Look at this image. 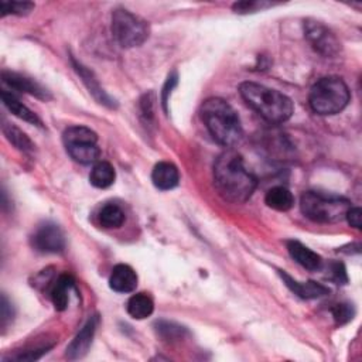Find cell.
Masks as SVG:
<instances>
[{"label":"cell","mask_w":362,"mask_h":362,"mask_svg":"<svg viewBox=\"0 0 362 362\" xmlns=\"http://www.w3.org/2000/svg\"><path fill=\"white\" fill-rule=\"evenodd\" d=\"M202 120L216 143L233 147L242 139L240 120L233 107L221 98H209L201 106Z\"/></svg>","instance_id":"7a4b0ae2"},{"label":"cell","mask_w":362,"mask_h":362,"mask_svg":"<svg viewBox=\"0 0 362 362\" xmlns=\"http://www.w3.org/2000/svg\"><path fill=\"white\" fill-rule=\"evenodd\" d=\"M1 78H3V82L7 83L11 89L30 93V95L37 96V98L44 99V100L51 98L48 90L45 88H42L38 82H35L31 78H27L24 75L16 74V72H8V71H3L1 72Z\"/></svg>","instance_id":"8fae6325"},{"label":"cell","mask_w":362,"mask_h":362,"mask_svg":"<svg viewBox=\"0 0 362 362\" xmlns=\"http://www.w3.org/2000/svg\"><path fill=\"white\" fill-rule=\"evenodd\" d=\"M98 218H99V222L103 228L113 229V228H119V226L123 225L124 212L119 205L109 202V204H105L100 208Z\"/></svg>","instance_id":"7402d4cb"},{"label":"cell","mask_w":362,"mask_h":362,"mask_svg":"<svg viewBox=\"0 0 362 362\" xmlns=\"http://www.w3.org/2000/svg\"><path fill=\"white\" fill-rule=\"evenodd\" d=\"M273 4L269 3V1H239V3H235L232 6V8L235 10V13H240V14H245V13H253V11H259L262 8H266V7H272Z\"/></svg>","instance_id":"83f0119b"},{"label":"cell","mask_w":362,"mask_h":362,"mask_svg":"<svg viewBox=\"0 0 362 362\" xmlns=\"http://www.w3.org/2000/svg\"><path fill=\"white\" fill-rule=\"evenodd\" d=\"M62 140L68 154L81 164L96 163L100 157L98 136L89 127L71 126L64 132Z\"/></svg>","instance_id":"52a82bcc"},{"label":"cell","mask_w":362,"mask_h":362,"mask_svg":"<svg viewBox=\"0 0 362 362\" xmlns=\"http://www.w3.org/2000/svg\"><path fill=\"white\" fill-rule=\"evenodd\" d=\"M305 37L313 48L324 57H335L341 51V44L335 34L322 23L307 20L304 24Z\"/></svg>","instance_id":"ba28073f"},{"label":"cell","mask_w":362,"mask_h":362,"mask_svg":"<svg viewBox=\"0 0 362 362\" xmlns=\"http://www.w3.org/2000/svg\"><path fill=\"white\" fill-rule=\"evenodd\" d=\"M239 92L243 100L269 123H283L293 115L291 99L276 89L256 82H242Z\"/></svg>","instance_id":"3957f363"},{"label":"cell","mask_w":362,"mask_h":362,"mask_svg":"<svg viewBox=\"0 0 362 362\" xmlns=\"http://www.w3.org/2000/svg\"><path fill=\"white\" fill-rule=\"evenodd\" d=\"M311 109L318 115L339 113L349 102V89L338 76H324L318 79L308 96Z\"/></svg>","instance_id":"277c9868"},{"label":"cell","mask_w":362,"mask_h":362,"mask_svg":"<svg viewBox=\"0 0 362 362\" xmlns=\"http://www.w3.org/2000/svg\"><path fill=\"white\" fill-rule=\"evenodd\" d=\"M154 303L146 293H136L127 301V313L134 320H144L153 314Z\"/></svg>","instance_id":"d6986e66"},{"label":"cell","mask_w":362,"mask_h":362,"mask_svg":"<svg viewBox=\"0 0 362 362\" xmlns=\"http://www.w3.org/2000/svg\"><path fill=\"white\" fill-rule=\"evenodd\" d=\"M116 173L110 163L98 161L89 174V181L96 188H107L115 182Z\"/></svg>","instance_id":"44dd1931"},{"label":"cell","mask_w":362,"mask_h":362,"mask_svg":"<svg viewBox=\"0 0 362 362\" xmlns=\"http://www.w3.org/2000/svg\"><path fill=\"white\" fill-rule=\"evenodd\" d=\"M14 317V310L11 303L8 301V298L6 297V294L1 296V327L6 328L8 325V322L13 320Z\"/></svg>","instance_id":"f546056e"},{"label":"cell","mask_w":362,"mask_h":362,"mask_svg":"<svg viewBox=\"0 0 362 362\" xmlns=\"http://www.w3.org/2000/svg\"><path fill=\"white\" fill-rule=\"evenodd\" d=\"M3 133H4V136L7 137V140H8L14 147H17L18 150L25 151V153L34 150L33 141H31V140L27 137V134L23 133L18 127H16V126H13V124H10V123H4V124H3Z\"/></svg>","instance_id":"603a6c76"},{"label":"cell","mask_w":362,"mask_h":362,"mask_svg":"<svg viewBox=\"0 0 362 362\" xmlns=\"http://www.w3.org/2000/svg\"><path fill=\"white\" fill-rule=\"evenodd\" d=\"M287 250L290 256L304 269L310 272H317L322 269V257L315 253L314 250L308 249L298 240H288L287 242Z\"/></svg>","instance_id":"5bb4252c"},{"label":"cell","mask_w":362,"mask_h":362,"mask_svg":"<svg viewBox=\"0 0 362 362\" xmlns=\"http://www.w3.org/2000/svg\"><path fill=\"white\" fill-rule=\"evenodd\" d=\"M177 82H178V76H177V72L174 71L173 74H170V75H168V78H167V81H165V83H164V86H163V90H161V102H163L164 112H168V109H167L168 98H170V95H171L173 89L175 88Z\"/></svg>","instance_id":"f1b7e54d"},{"label":"cell","mask_w":362,"mask_h":362,"mask_svg":"<svg viewBox=\"0 0 362 362\" xmlns=\"http://www.w3.org/2000/svg\"><path fill=\"white\" fill-rule=\"evenodd\" d=\"M31 246L40 253H61L65 249V236L61 228L52 222L37 226L30 238Z\"/></svg>","instance_id":"9c48e42d"},{"label":"cell","mask_w":362,"mask_h":362,"mask_svg":"<svg viewBox=\"0 0 362 362\" xmlns=\"http://www.w3.org/2000/svg\"><path fill=\"white\" fill-rule=\"evenodd\" d=\"M214 182L219 195L233 204L245 202L256 188V177L245 167L243 158L232 148L218 156L214 164Z\"/></svg>","instance_id":"6da1fadb"},{"label":"cell","mask_w":362,"mask_h":362,"mask_svg":"<svg viewBox=\"0 0 362 362\" xmlns=\"http://www.w3.org/2000/svg\"><path fill=\"white\" fill-rule=\"evenodd\" d=\"M328 279L337 284H345L348 281V276L344 263L331 262L328 266Z\"/></svg>","instance_id":"4316f807"},{"label":"cell","mask_w":362,"mask_h":362,"mask_svg":"<svg viewBox=\"0 0 362 362\" xmlns=\"http://www.w3.org/2000/svg\"><path fill=\"white\" fill-rule=\"evenodd\" d=\"M150 27L146 20L126 8H116L112 14V34L123 48L141 45L148 38Z\"/></svg>","instance_id":"8992f818"},{"label":"cell","mask_w":362,"mask_h":362,"mask_svg":"<svg viewBox=\"0 0 362 362\" xmlns=\"http://www.w3.org/2000/svg\"><path fill=\"white\" fill-rule=\"evenodd\" d=\"M74 279L69 274H61L54 284L51 286L49 290V297L52 300V304L55 307V310L58 311H64L68 307V301H69V291L71 288H74Z\"/></svg>","instance_id":"e0dca14e"},{"label":"cell","mask_w":362,"mask_h":362,"mask_svg":"<svg viewBox=\"0 0 362 362\" xmlns=\"http://www.w3.org/2000/svg\"><path fill=\"white\" fill-rule=\"evenodd\" d=\"M300 206L308 219L318 223H334L345 218L351 202L344 197L307 191L301 195Z\"/></svg>","instance_id":"5b68a950"},{"label":"cell","mask_w":362,"mask_h":362,"mask_svg":"<svg viewBox=\"0 0 362 362\" xmlns=\"http://www.w3.org/2000/svg\"><path fill=\"white\" fill-rule=\"evenodd\" d=\"M109 286L117 293H132L137 287V274L129 264H117L112 270Z\"/></svg>","instance_id":"2e32d148"},{"label":"cell","mask_w":362,"mask_h":362,"mask_svg":"<svg viewBox=\"0 0 362 362\" xmlns=\"http://www.w3.org/2000/svg\"><path fill=\"white\" fill-rule=\"evenodd\" d=\"M72 65H74L76 74L81 76V79H82V82L85 83V86L88 88L89 93H90L100 105H105V106H107V107H116V106H117L116 102H115V99H112V98L103 90V88L99 85V82H98V79L95 78V75H93L92 71H89V69H88L86 66H83L81 62L75 61V58H72Z\"/></svg>","instance_id":"4fadbf2b"},{"label":"cell","mask_w":362,"mask_h":362,"mask_svg":"<svg viewBox=\"0 0 362 362\" xmlns=\"http://www.w3.org/2000/svg\"><path fill=\"white\" fill-rule=\"evenodd\" d=\"M1 100L4 103V106L17 117L31 123V124H35V126H41V120L40 117L31 110L28 109L24 103H21L11 92H7V90H1Z\"/></svg>","instance_id":"ac0fdd59"},{"label":"cell","mask_w":362,"mask_h":362,"mask_svg":"<svg viewBox=\"0 0 362 362\" xmlns=\"http://www.w3.org/2000/svg\"><path fill=\"white\" fill-rule=\"evenodd\" d=\"M280 276L284 281V284L298 297L305 298V300H311V298H320L324 297L329 293V288L321 283L308 280V281H297L293 277H290L286 272L279 270Z\"/></svg>","instance_id":"7c38bea8"},{"label":"cell","mask_w":362,"mask_h":362,"mask_svg":"<svg viewBox=\"0 0 362 362\" xmlns=\"http://www.w3.org/2000/svg\"><path fill=\"white\" fill-rule=\"evenodd\" d=\"M156 329L157 332L164 338V339H180L184 337L187 329L178 324L168 322V321H158L156 322Z\"/></svg>","instance_id":"cb8c5ba5"},{"label":"cell","mask_w":362,"mask_h":362,"mask_svg":"<svg viewBox=\"0 0 362 362\" xmlns=\"http://www.w3.org/2000/svg\"><path fill=\"white\" fill-rule=\"evenodd\" d=\"M33 8H34V4L28 1H1L0 3L1 16H7V14L24 16V14H28Z\"/></svg>","instance_id":"d4e9b609"},{"label":"cell","mask_w":362,"mask_h":362,"mask_svg":"<svg viewBox=\"0 0 362 362\" xmlns=\"http://www.w3.org/2000/svg\"><path fill=\"white\" fill-rule=\"evenodd\" d=\"M98 322H99V317L96 314L90 315L86 320L83 327L79 329V332L75 335V338L66 346L68 359L74 361V359H79L86 355L89 346L92 345V339H93Z\"/></svg>","instance_id":"30bf717a"},{"label":"cell","mask_w":362,"mask_h":362,"mask_svg":"<svg viewBox=\"0 0 362 362\" xmlns=\"http://www.w3.org/2000/svg\"><path fill=\"white\" fill-rule=\"evenodd\" d=\"M331 311L335 322L339 325L349 322L355 315V308L351 303H338L331 308Z\"/></svg>","instance_id":"484cf974"},{"label":"cell","mask_w":362,"mask_h":362,"mask_svg":"<svg viewBox=\"0 0 362 362\" xmlns=\"http://www.w3.org/2000/svg\"><path fill=\"white\" fill-rule=\"evenodd\" d=\"M348 223L351 226H354L355 229H361L362 228V211L358 206H351L345 215Z\"/></svg>","instance_id":"4dcf8cb0"},{"label":"cell","mask_w":362,"mask_h":362,"mask_svg":"<svg viewBox=\"0 0 362 362\" xmlns=\"http://www.w3.org/2000/svg\"><path fill=\"white\" fill-rule=\"evenodd\" d=\"M264 202L276 211H288L294 205V197L286 187H273L266 192Z\"/></svg>","instance_id":"ffe728a7"},{"label":"cell","mask_w":362,"mask_h":362,"mask_svg":"<svg viewBox=\"0 0 362 362\" xmlns=\"http://www.w3.org/2000/svg\"><path fill=\"white\" fill-rule=\"evenodd\" d=\"M151 181L156 188L161 191L173 189L178 185L180 181V173L178 168L168 161H160L154 165L151 171Z\"/></svg>","instance_id":"9a60e30c"}]
</instances>
